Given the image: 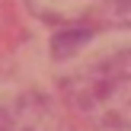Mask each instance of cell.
<instances>
[{"label":"cell","mask_w":131,"mask_h":131,"mask_svg":"<svg viewBox=\"0 0 131 131\" xmlns=\"http://www.w3.org/2000/svg\"><path fill=\"white\" fill-rule=\"evenodd\" d=\"M67 96L86 118L106 128H131V51L102 58L67 80Z\"/></svg>","instance_id":"obj_1"},{"label":"cell","mask_w":131,"mask_h":131,"mask_svg":"<svg viewBox=\"0 0 131 131\" xmlns=\"http://www.w3.org/2000/svg\"><path fill=\"white\" fill-rule=\"evenodd\" d=\"M29 6L42 19L70 29L131 26V0H29Z\"/></svg>","instance_id":"obj_2"},{"label":"cell","mask_w":131,"mask_h":131,"mask_svg":"<svg viewBox=\"0 0 131 131\" xmlns=\"http://www.w3.org/2000/svg\"><path fill=\"white\" fill-rule=\"evenodd\" d=\"M0 131H64V125L48 102L16 99L10 109H0Z\"/></svg>","instance_id":"obj_3"}]
</instances>
